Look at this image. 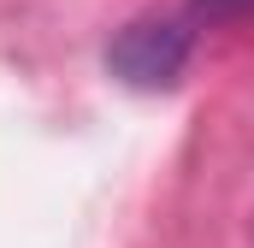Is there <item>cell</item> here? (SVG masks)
<instances>
[{
  "mask_svg": "<svg viewBox=\"0 0 254 248\" xmlns=\"http://www.w3.org/2000/svg\"><path fill=\"white\" fill-rule=\"evenodd\" d=\"M190 60V30L178 24V18H142V24H130L119 30V42L107 48V65L136 83V89H166V83H178V71Z\"/></svg>",
  "mask_w": 254,
  "mask_h": 248,
  "instance_id": "obj_1",
  "label": "cell"
}]
</instances>
